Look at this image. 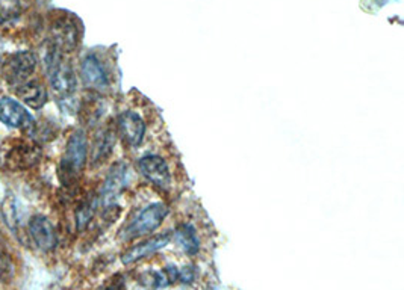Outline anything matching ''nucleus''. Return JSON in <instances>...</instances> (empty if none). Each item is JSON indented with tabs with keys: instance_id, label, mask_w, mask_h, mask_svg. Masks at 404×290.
I'll return each instance as SVG.
<instances>
[{
	"instance_id": "nucleus-5",
	"label": "nucleus",
	"mask_w": 404,
	"mask_h": 290,
	"mask_svg": "<svg viewBox=\"0 0 404 290\" xmlns=\"http://www.w3.org/2000/svg\"><path fill=\"white\" fill-rule=\"evenodd\" d=\"M128 184V165L124 163H115L109 171L106 180L104 183V188L100 191L99 203L104 204L105 209H111L115 206L117 200L121 195L123 189Z\"/></svg>"
},
{
	"instance_id": "nucleus-11",
	"label": "nucleus",
	"mask_w": 404,
	"mask_h": 290,
	"mask_svg": "<svg viewBox=\"0 0 404 290\" xmlns=\"http://www.w3.org/2000/svg\"><path fill=\"white\" fill-rule=\"evenodd\" d=\"M117 125H119V132L124 143H128L130 147L141 145L145 135V123L141 117L132 110H126L117 118Z\"/></svg>"
},
{
	"instance_id": "nucleus-18",
	"label": "nucleus",
	"mask_w": 404,
	"mask_h": 290,
	"mask_svg": "<svg viewBox=\"0 0 404 290\" xmlns=\"http://www.w3.org/2000/svg\"><path fill=\"white\" fill-rule=\"evenodd\" d=\"M97 204H99V200L91 198V200H86V202H84L78 207L76 228L79 230V232H84V230L90 226V222L95 215V210H97Z\"/></svg>"
},
{
	"instance_id": "nucleus-16",
	"label": "nucleus",
	"mask_w": 404,
	"mask_h": 290,
	"mask_svg": "<svg viewBox=\"0 0 404 290\" xmlns=\"http://www.w3.org/2000/svg\"><path fill=\"white\" fill-rule=\"evenodd\" d=\"M115 145V135L112 130H102L97 136L94 139L93 145V154H91V162L93 165H99V163H104L109 156H111Z\"/></svg>"
},
{
	"instance_id": "nucleus-6",
	"label": "nucleus",
	"mask_w": 404,
	"mask_h": 290,
	"mask_svg": "<svg viewBox=\"0 0 404 290\" xmlns=\"http://www.w3.org/2000/svg\"><path fill=\"white\" fill-rule=\"evenodd\" d=\"M0 123L8 125V128L23 129L26 132H31L35 124L31 114L11 97L0 99Z\"/></svg>"
},
{
	"instance_id": "nucleus-22",
	"label": "nucleus",
	"mask_w": 404,
	"mask_h": 290,
	"mask_svg": "<svg viewBox=\"0 0 404 290\" xmlns=\"http://www.w3.org/2000/svg\"><path fill=\"white\" fill-rule=\"evenodd\" d=\"M194 277H195V271H194V267H191V265L187 266V267H183L182 271H179V278L183 282L194 281Z\"/></svg>"
},
{
	"instance_id": "nucleus-21",
	"label": "nucleus",
	"mask_w": 404,
	"mask_h": 290,
	"mask_svg": "<svg viewBox=\"0 0 404 290\" xmlns=\"http://www.w3.org/2000/svg\"><path fill=\"white\" fill-rule=\"evenodd\" d=\"M99 290H126V280L121 275H115V277L106 281Z\"/></svg>"
},
{
	"instance_id": "nucleus-20",
	"label": "nucleus",
	"mask_w": 404,
	"mask_h": 290,
	"mask_svg": "<svg viewBox=\"0 0 404 290\" xmlns=\"http://www.w3.org/2000/svg\"><path fill=\"white\" fill-rule=\"evenodd\" d=\"M14 274L16 269H14L12 258L3 248H0V281L10 282L14 278Z\"/></svg>"
},
{
	"instance_id": "nucleus-1",
	"label": "nucleus",
	"mask_w": 404,
	"mask_h": 290,
	"mask_svg": "<svg viewBox=\"0 0 404 290\" xmlns=\"http://www.w3.org/2000/svg\"><path fill=\"white\" fill-rule=\"evenodd\" d=\"M88 144L82 130H78L70 136L64 158L60 163V178L64 184H71L82 173L86 163Z\"/></svg>"
},
{
	"instance_id": "nucleus-15",
	"label": "nucleus",
	"mask_w": 404,
	"mask_h": 290,
	"mask_svg": "<svg viewBox=\"0 0 404 290\" xmlns=\"http://www.w3.org/2000/svg\"><path fill=\"white\" fill-rule=\"evenodd\" d=\"M17 95L23 100L29 108L32 109H41L47 101V91L44 85L40 82H25L17 88Z\"/></svg>"
},
{
	"instance_id": "nucleus-9",
	"label": "nucleus",
	"mask_w": 404,
	"mask_h": 290,
	"mask_svg": "<svg viewBox=\"0 0 404 290\" xmlns=\"http://www.w3.org/2000/svg\"><path fill=\"white\" fill-rule=\"evenodd\" d=\"M29 236H31L36 247L43 251H52L58 245V236L54 224L41 215H36L29 221Z\"/></svg>"
},
{
	"instance_id": "nucleus-2",
	"label": "nucleus",
	"mask_w": 404,
	"mask_h": 290,
	"mask_svg": "<svg viewBox=\"0 0 404 290\" xmlns=\"http://www.w3.org/2000/svg\"><path fill=\"white\" fill-rule=\"evenodd\" d=\"M168 215V207L164 203H153L139 212L129 224L120 232L123 241H130L156 230Z\"/></svg>"
},
{
	"instance_id": "nucleus-10",
	"label": "nucleus",
	"mask_w": 404,
	"mask_h": 290,
	"mask_svg": "<svg viewBox=\"0 0 404 290\" xmlns=\"http://www.w3.org/2000/svg\"><path fill=\"white\" fill-rule=\"evenodd\" d=\"M171 239V234L170 233H164V234H158V236H153L150 239H147L141 243L134 245V247H130L129 250H126L123 252L121 256V263L123 265H132L138 262V260H143L149 256H153L155 252H158L159 250L165 248L168 242Z\"/></svg>"
},
{
	"instance_id": "nucleus-4",
	"label": "nucleus",
	"mask_w": 404,
	"mask_h": 290,
	"mask_svg": "<svg viewBox=\"0 0 404 290\" xmlns=\"http://www.w3.org/2000/svg\"><path fill=\"white\" fill-rule=\"evenodd\" d=\"M36 67V55L32 51H17L2 64V76L11 85L25 84Z\"/></svg>"
},
{
	"instance_id": "nucleus-17",
	"label": "nucleus",
	"mask_w": 404,
	"mask_h": 290,
	"mask_svg": "<svg viewBox=\"0 0 404 290\" xmlns=\"http://www.w3.org/2000/svg\"><path fill=\"white\" fill-rule=\"evenodd\" d=\"M173 237L176 243L179 245L180 250L188 256H195L198 250H200V241H198V236L195 228L189 224H182L174 230Z\"/></svg>"
},
{
	"instance_id": "nucleus-14",
	"label": "nucleus",
	"mask_w": 404,
	"mask_h": 290,
	"mask_svg": "<svg viewBox=\"0 0 404 290\" xmlns=\"http://www.w3.org/2000/svg\"><path fill=\"white\" fill-rule=\"evenodd\" d=\"M80 74H82L84 84L94 89H104L108 86L109 79L104 65L94 55H88L80 64Z\"/></svg>"
},
{
	"instance_id": "nucleus-7",
	"label": "nucleus",
	"mask_w": 404,
	"mask_h": 290,
	"mask_svg": "<svg viewBox=\"0 0 404 290\" xmlns=\"http://www.w3.org/2000/svg\"><path fill=\"white\" fill-rule=\"evenodd\" d=\"M47 76L55 94L60 99H70L76 91V76L71 65L65 61H58L47 69Z\"/></svg>"
},
{
	"instance_id": "nucleus-8",
	"label": "nucleus",
	"mask_w": 404,
	"mask_h": 290,
	"mask_svg": "<svg viewBox=\"0 0 404 290\" xmlns=\"http://www.w3.org/2000/svg\"><path fill=\"white\" fill-rule=\"evenodd\" d=\"M141 174L161 189H168L171 184V174L167 162L156 154H147L138 162Z\"/></svg>"
},
{
	"instance_id": "nucleus-13",
	"label": "nucleus",
	"mask_w": 404,
	"mask_h": 290,
	"mask_svg": "<svg viewBox=\"0 0 404 290\" xmlns=\"http://www.w3.org/2000/svg\"><path fill=\"white\" fill-rule=\"evenodd\" d=\"M0 212H2L5 224L11 228V232L16 233V236L19 237V241L21 243L27 245V237L25 234V230L21 228L20 203H19V200L12 195V193H8V195L3 198L2 206H0Z\"/></svg>"
},
{
	"instance_id": "nucleus-12",
	"label": "nucleus",
	"mask_w": 404,
	"mask_h": 290,
	"mask_svg": "<svg viewBox=\"0 0 404 290\" xmlns=\"http://www.w3.org/2000/svg\"><path fill=\"white\" fill-rule=\"evenodd\" d=\"M52 43L61 51H73L79 43L78 26L70 19L58 20L52 27Z\"/></svg>"
},
{
	"instance_id": "nucleus-19",
	"label": "nucleus",
	"mask_w": 404,
	"mask_h": 290,
	"mask_svg": "<svg viewBox=\"0 0 404 290\" xmlns=\"http://www.w3.org/2000/svg\"><path fill=\"white\" fill-rule=\"evenodd\" d=\"M168 282L164 277L163 272H145L141 278H139L138 285L134 287V290H156L159 287L167 286Z\"/></svg>"
},
{
	"instance_id": "nucleus-3",
	"label": "nucleus",
	"mask_w": 404,
	"mask_h": 290,
	"mask_svg": "<svg viewBox=\"0 0 404 290\" xmlns=\"http://www.w3.org/2000/svg\"><path fill=\"white\" fill-rule=\"evenodd\" d=\"M41 159V148L35 144L14 143L0 153V165L8 171H25Z\"/></svg>"
}]
</instances>
